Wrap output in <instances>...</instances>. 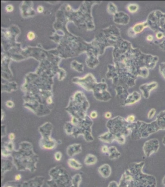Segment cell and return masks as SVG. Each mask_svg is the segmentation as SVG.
Instances as JSON below:
<instances>
[{
	"mask_svg": "<svg viewBox=\"0 0 165 187\" xmlns=\"http://www.w3.org/2000/svg\"><path fill=\"white\" fill-rule=\"evenodd\" d=\"M131 125L126 118L121 116H117L110 119L107 123V127L109 132L116 137V140L118 138L126 137L131 135Z\"/></svg>",
	"mask_w": 165,
	"mask_h": 187,
	"instance_id": "obj_3",
	"label": "cell"
},
{
	"mask_svg": "<svg viewBox=\"0 0 165 187\" xmlns=\"http://www.w3.org/2000/svg\"><path fill=\"white\" fill-rule=\"evenodd\" d=\"M98 172L103 178H108L111 176V169L109 165L106 164L100 167L98 169Z\"/></svg>",
	"mask_w": 165,
	"mask_h": 187,
	"instance_id": "obj_6",
	"label": "cell"
},
{
	"mask_svg": "<svg viewBox=\"0 0 165 187\" xmlns=\"http://www.w3.org/2000/svg\"><path fill=\"white\" fill-rule=\"evenodd\" d=\"M138 6L136 4H129L127 7V9L128 11H129L130 12L135 13L136 11H138Z\"/></svg>",
	"mask_w": 165,
	"mask_h": 187,
	"instance_id": "obj_14",
	"label": "cell"
},
{
	"mask_svg": "<svg viewBox=\"0 0 165 187\" xmlns=\"http://www.w3.org/2000/svg\"><path fill=\"white\" fill-rule=\"evenodd\" d=\"M21 175H17L15 176V180L16 181H19V180H21Z\"/></svg>",
	"mask_w": 165,
	"mask_h": 187,
	"instance_id": "obj_28",
	"label": "cell"
},
{
	"mask_svg": "<svg viewBox=\"0 0 165 187\" xmlns=\"http://www.w3.org/2000/svg\"><path fill=\"white\" fill-rule=\"evenodd\" d=\"M27 39H28V40H30V41H32V40H34V39H35V37H36V35L34 34V33L33 32H31V31H30V32L27 34Z\"/></svg>",
	"mask_w": 165,
	"mask_h": 187,
	"instance_id": "obj_17",
	"label": "cell"
},
{
	"mask_svg": "<svg viewBox=\"0 0 165 187\" xmlns=\"http://www.w3.org/2000/svg\"><path fill=\"white\" fill-rule=\"evenodd\" d=\"M15 135L14 133H11L9 134V138L10 140L11 141L14 140V139H15Z\"/></svg>",
	"mask_w": 165,
	"mask_h": 187,
	"instance_id": "obj_27",
	"label": "cell"
},
{
	"mask_svg": "<svg viewBox=\"0 0 165 187\" xmlns=\"http://www.w3.org/2000/svg\"><path fill=\"white\" fill-rule=\"evenodd\" d=\"M6 10L7 12H11L14 10V7L12 5L9 4V5H8L6 6Z\"/></svg>",
	"mask_w": 165,
	"mask_h": 187,
	"instance_id": "obj_19",
	"label": "cell"
},
{
	"mask_svg": "<svg viewBox=\"0 0 165 187\" xmlns=\"http://www.w3.org/2000/svg\"><path fill=\"white\" fill-rule=\"evenodd\" d=\"M68 164L70 167L75 170H79L82 167V165L73 158H70L68 160Z\"/></svg>",
	"mask_w": 165,
	"mask_h": 187,
	"instance_id": "obj_11",
	"label": "cell"
},
{
	"mask_svg": "<svg viewBox=\"0 0 165 187\" xmlns=\"http://www.w3.org/2000/svg\"><path fill=\"white\" fill-rule=\"evenodd\" d=\"M144 162L129 164L121 176L119 187H156V179L154 176L144 173Z\"/></svg>",
	"mask_w": 165,
	"mask_h": 187,
	"instance_id": "obj_1",
	"label": "cell"
},
{
	"mask_svg": "<svg viewBox=\"0 0 165 187\" xmlns=\"http://www.w3.org/2000/svg\"><path fill=\"white\" fill-rule=\"evenodd\" d=\"M44 7L42 6H38V7L37 8V11L38 13H42L43 11H44Z\"/></svg>",
	"mask_w": 165,
	"mask_h": 187,
	"instance_id": "obj_25",
	"label": "cell"
},
{
	"mask_svg": "<svg viewBox=\"0 0 165 187\" xmlns=\"http://www.w3.org/2000/svg\"><path fill=\"white\" fill-rule=\"evenodd\" d=\"M162 143L163 144V145H164V146H165V136H164V137H163V138Z\"/></svg>",
	"mask_w": 165,
	"mask_h": 187,
	"instance_id": "obj_31",
	"label": "cell"
},
{
	"mask_svg": "<svg viewBox=\"0 0 165 187\" xmlns=\"http://www.w3.org/2000/svg\"><path fill=\"white\" fill-rule=\"evenodd\" d=\"M62 155L60 152H57L54 155L55 158L57 161H60L61 160Z\"/></svg>",
	"mask_w": 165,
	"mask_h": 187,
	"instance_id": "obj_18",
	"label": "cell"
},
{
	"mask_svg": "<svg viewBox=\"0 0 165 187\" xmlns=\"http://www.w3.org/2000/svg\"><path fill=\"white\" fill-rule=\"evenodd\" d=\"M147 39L148 41H152L153 39V36H151V35L148 36L147 37Z\"/></svg>",
	"mask_w": 165,
	"mask_h": 187,
	"instance_id": "obj_30",
	"label": "cell"
},
{
	"mask_svg": "<svg viewBox=\"0 0 165 187\" xmlns=\"http://www.w3.org/2000/svg\"><path fill=\"white\" fill-rule=\"evenodd\" d=\"M147 26V24L146 22H142L136 24L133 27V31L135 33L138 34L142 32L143 29Z\"/></svg>",
	"mask_w": 165,
	"mask_h": 187,
	"instance_id": "obj_13",
	"label": "cell"
},
{
	"mask_svg": "<svg viewBox=\"0 0 165 187\" xmlns=\"http://www.w3.org/2000/svg\"><path fill=\"white\" fill-rule=\"evenodd\" d=\"M101 151L103 153H108L109 152V148L106 146H103L101 148Z\"/></svg>",
	"mask_w": 165,
	"mask_h": 187,
	"instance_id": "obj_20",
	"label": "cell"
},
{
	"mask_svg": "<svg viewBox=\"0 0 165 187\" xmlns=\"http://www.w3.org/2000/svg\"><path fill=\"white\" fill-rule=\"evenodd\" d=\"M145 86H144V85L142 86H141L140 89L141 91L142 92L144 97L146 98H148L149 97L150 91H151V90L154 89V88H156L157 86V84L156 83H152L149 84L148 86H146V85Z\"/></svg>",
	"mask_w": 165,
	"mask_h": 187,
	"instance_id": "obj_7",
	"label": "cell"
},
{
	"mask_svg": "<svg viewBox=\"0 0 165 187\" xmlns=\"http://www.w3.org/2000/svg\"><path fill=\"white\" fill-rule=\"evenodd\" d=\"M163 184L165 186V176L164 177L163 179Z\"/></svg>",
	"mask_w": 165,
	"mask_h": 187,
	"instance_id": "obj_32",
	"label": "cell"
},
{
	"mask_svg": "<svg viewBox=\"0 0 165 187\" xmlns=\"http://www.w3.org/2000/svg\"><path fill=\"white\" fill-rule=\"evenodd\" d=\"M97 116L98 114L96 111H91V113H90V117L92 119H96L97 117Z\"/></svg>",
	"mask_w": 165,
	"mask_h": 187,
	"instance_id": "obj_23",
	"label": "cell"
},
{
	"mask_svg": "<svg viewBox=\"0 0 165 187\" xmlns=\"http://www.w3.org/2000/svg\"><path fill=\"white\" fill-rule=\"evenodd\" d=\"M156 120L161 131L165 130V110L160 112L157 115Z\"/></svg>",
	"mask_w": 165,
	"mask_h": 187,
	"instance_id": "obj_8",
	"label": "cell"
},
{
	"mask_svg": "<svg viewBox=\"0 0 165 187\" xmlns=\"http://www.w3.org/2000/svg\"><path fill=\"white\" fill-rule=\"evenodd\" d=\"M156 114V110L155 109H151L150 110L149 113H148V118L151 119L154 117Z\"/></svg>",
	"mask_w": 165,
	"mask_h": 187,
	"instance_id": "obj_15",
	"label": "cell"
},
{
	"mask_svg": "<svg viewBox=\"0 0 165 187\" xmlns=\"http://www.w3.org/2000/svg\"><path fill=\"white\" fill-rule=\"evenodd\" d=\"M108 187H119V184H118L116 181H113L109 183Z\"/></svg>",
	"mask_w": 165,
	"mask_h": 187,
	"instance_id": "obj_21",
	"label": "cell"
},
{
	"mask_svg": "<svg viewBox=\"0 0 165 187\" xmlns=\"http://www.w3.org/2000/svg\"><path fill=\"white\" fill-rule=\"evenodd\" d=\"M141 96L140 94L137 92H134L130 94L127 96L124 101V104L125 105H129L135 104L141 99Z\"/></svg>",
	"mask_w": 165,
	"mask_h": 187,
	"instance_id": "obj_5",
	"label": "cell"
},
{
	"mask_svg": "<svg viewBox=\"0 0 165 187\" xmlns=\"http://www.w3.org/2000/svg\"><path fill=\"white\" fill-rule=\"evenodd\" d=\"M97 161V158L96 156L90 154L87 156L86 158L85 159L84 163L85 164L87 165H94L96 163Z\"/></svg>",
	"mask_w": 165,
	"mask_h": 187,
	"instance_id": "obj_12",
	"label": "cell"
},
{
	"mask_svg": "<svg viewBox=\"0 0 165 187\" xmlns=\"http://www.w3.org/2000/svg\"><path fill=\"white\" fill-rule=\"evenodd\" d=\"M135 116L133 114H131L128 116L126 118V120L130 124H132L135 122Z\"/></svg>",
	"mask_w": 165,
	"mask_h": 187,
	"instance_id": "obj_16",
	"label": "cell"
},
{
	"mask_svg": "<svg viewBox=\"0 0 165 187\" xmlns=\"http://www.w3.org/2000/svg\"><path fill=\"white\" fill-rule=\"evenodd\" d=\"M111 116H112V114L110 112H106V113H105V117L106 118L109 119L111 118Z\"/></svg>",
	"mask_w": 165,
	"mask_h": 187,
	"instance_id": "obj_24",
	"label": "cell"
},
{
	"mask_svg": "<svg viewBox=\"0 0 165 187\" xmlns=\"http://www.w3.org/2000/svg\"><path fill=\"white\" fill-rule=\"evenodd\" d=\"M14 105V102H13L12 101H7V102H6V106H7V107L10 108L13 107Z\"/></svg>",
	"mask_w": 165,
	"mask_h": 187,
	"instance_id": "obj_22",
	"label": "cell"
},
{
	"mask_svg": "<svg viewBox=\"0 0 165 187\" xmlns=\"http://www.w3.org/2000/svg\"><path fill=\"white\" fill-rule=\"evenodd\" d=\"M100 140L106 143H111L115 141L116 137L110 132H106L99 137Z\"/></svg>",
	"mask_w": 165,
	"mask_h": 187,
	"instance_id": "obj_9",
	"label": "cell"
},
{
	"mask_svg": "<svg viewBox=\"0 0 165 187\" xmlns=\"http://www.w3.org/2000/svg\"><path fill=\"white\" fill-rule=\"evenodd\" d=\"M160 144L157 139H151L145 142L143 146V150L146 157H149L158 151Z\"/></svg>",
	"mask_w": 165,
	"mask_h": 187,
	"instance_id": "obj_4",
	"label": "cell"
},
{
	"mask_svg": "<svg viewBox=\"0 0 165 187\" xmlns=\"http://www.w3.org/2000/svg\"><path fill=\"white\" fill-rule=\"evenodd\" d=\"M109 157L111 159H117L121 156V153L115 146L109 148Z\"/></svg>",
	"mask_w": 165,
	"mask_h": 187,
	"instance_id": "obj_10",
	"label": "cell"
},
{
	"mask_svg": "<svg viewBox=\"0 0 165 187\" xmlns=\"http://www.w3.org/2000/svg\"><path fill=\"white\" fill-rule=\"evenodd\" d=\"M156 37L158 39H162L163 37V34L162 33H160V32H159L157 34H156Z\"/></svg>",
	"mask_w": 165,
	"mask_h": 187,
	"instance_id": "obj_26",
	"label": "cell"
},
{
	"mask_svg": "<svg viewBox=\"0 0 165 187\" xmlns=\"http://www.w3.org/2000/svg\"><path fill=\"white\" fill-rule=\"evenodd\" d=\"M11 187V186H8V187Z\"/></svg>",
	"mask_w": 165,
	"mask_h": 187,
	"instance_id": "obj_33",
	"label": "cell"
},
{
	"mask_svg": "<svg viewBox=\"0 0 165 187\" xmlns=\"http://www.w3.org/2000/svg\"><path fill=\"white\" fill-rule=\"evenodd\" d=\"M131 126L130 135L133 140L147 138L152 134L161 131L156 120L151 123L138 120L131 124Z\"/></svg>",
	"mask_w": 165,
	"mask_h": 187,
	"instance_id": "obj_2",
	"label": "cell"
},
{
	"mask_svg": "<svg viewBox=\"0 0 165 187\" xmlns=\"http://www.w3.org/2000/svg\"><path fill=\"white\" fill-rule=\"evenodd\" d=\"M46 102H47L48 104H51V103H52V99L51 98V97L48 98L47 99H46Z\"/></svg>",
	"mask_w": 165,
	"mask_h": 187,
	"instance_id": "obj_29",
	"label": "cell"
}]
</instances>
